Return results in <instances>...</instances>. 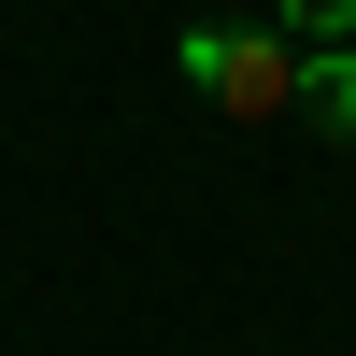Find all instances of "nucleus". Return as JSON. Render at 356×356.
I'll use <instances>...</instances> for the list:
<instances>
[{
  "label": "nucleus",
  "mask_w": 356,
  "mask_h": 356,
  "mask_svg": "<svg viewBox=\"0 0 356 356\" xmlns=\"http://www.w3.org/2000/svg\"><path fill=\"white\" fill-rule=\"evenodd\" d=\"M285 43H356V0H271Z\"/></svg>",
  "instance_id": "3"
},
{
  "label": "nucleus",
  "mask_w": 356,
  "mask_h": 356,
  "mask_svg": "<svg viewBox=\"0 0 356 356\" xmlns=\"http://www.w3.org/2000/svg\"><path fill=\"white\" fill-rule=\"evenodd\" d=\"M300 114L356 143V43H300Z\"/></svg>",
  "instance_id": "2"
},
{
  "label": "nucleus",
  "mask_w": 356,
  "mask_h": 356,
  "mask_svg": "<svg viewBox=\"0 0 356 356\" xmlns=\"http://www.w3.org/2000/svg\"><path fill=\"white\" fill-rule=\"evenodd\" d=\"M186 72L214 114H300V43L285 29H186Z\"/></svg>",
  "instance_id": "1"
}]
</instances>
